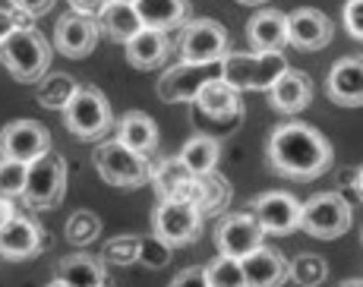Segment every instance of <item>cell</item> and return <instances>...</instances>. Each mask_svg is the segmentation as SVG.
<instances>
[{
	"label": "cell",
	"mask_w": 363,
	"mask_h": 287,
	"mask_svg": "<svg viewBox=\"0 0 363 287\" xmlns=\"http://www.w3.org/2000/svg\"><path fill=\"white\" fill-rule=\"evenodd\" d=\"M265 161L278 177L291 180H316L332 167V145L310 123H281L272 130L265 145Z\"/></svg>",
	"instance_id": "obj_1"
},
{
	"label": "cell",
	"mask_w": 363,
	"mask_h": 287,
	"mask_svg": "<svg viewBox=\"0 0 363 287\" xmlns=\"http://www.w3.org/2000/svg\"><path fill=\"white\" fill-rule=\"evenodd\" d=\"M54 47L35 26H13L0 41V64L16 82H38L51 69Z\"/></svg>",
	"instance_id": "obj_2"
},
{
	"label": "cell",
	"mask_w": 363,
	"mask_h": 287,
	"mask_svg": "<svg viewBox=\"0 0 363 287\" xmlns=\"http://www.w3.org/2000/svg\"><path fill=\"white\" fill-rule=\"evenodd\" d=\"M218 67V79H225L237 92H269L272 82L288 69V57L281 51H228Z\"/></svg>",
	"instance_id": "obj_3"
},
{
	"label": "cell",
	"mask_w": 363,
	"mask_h": 287,
	"mask_svg": "<svg viewBox=\"0 0 363 287\" xmlns=\"http://www.w3.org/2000/svg\"><path fill=\"white\" fill-rule=\"evenodd\" d=\"M64 123L76 139L95 142V139H101L114 127V111H111V101L104 98L101 89L79 86L64 108Z\"/></svg>",
	"instance_id": "obj_4"
},
{
	"label": "cell",
	"mask_w": 363,
	"mask_h": 287,
	"mask_svg": "<svg viewBox=\"0 0 363 287\" xmlns=\"http://www.w3.org/2000/svg\"><path fill=\"white\" fill-rule=\"evenodd\" d=\"M92 164H95V171L101 174L104 184L123 186V190L149 184V177H152L149 155H139V152L121 145L117 139H104V142L95 145Z\"/></svg>",
	"instance_id": "obj_5"
},
{
	"label": "cell",
	"mask_w": 363,
	"mask_h": 287,
	"mask_svg": "<svg viewBox=\"0 0 363 287\" xmlns=\"http://www.w3.org/2000/svg\"><path fill=\"white\" fill-rule=\"evenodd\" d=\"M351 218H354V212H351L345 196L341 193H319L300 206L297 227H303L306 234L316 237V240H335V237H341L347 227H351Z\"/></svg>",
	"instance_id": "obj_6"
},
{
	"label": "cell",
	"mask_w": 363,
	"mask_h": 287,
	"mask_svg": "<svg viewBox=\"0 0 363 287\" xmlns=\"http://www.w3.org/2000/svg\"><path fill=\"white\" fill-rule=\"evenodd\" d=\"M177 54L184 64L212 67L228 54V29L218 19H190L180 29Z\"/></svg>",
	"instance_id": "obj_7"
},
{
	"label": "cell",
	"mask_w": 363,
	"mask_h": 287,
	"mask_svg": "<svg viewBox=\"0 0 363 287\" xmlns=\"http://www.w3.org/2000/svg\"><path fill=\"white\" fill-rule=\"evenodd\" d=\"M67 193V161L54 152H45L41 158H35L32 164H26V186L23 199L32 208H51L64 199Z\"/></svg>",
	"instance_id": "obj_8"
},
{
	"label": "cell",
	"mask_w": 363,
	"mask_h": 287,
	"mask_svg": "<svg viewBox=\"0 0 363 287\" xmlns=\"http://www.w3.org/2000/svg\"><path fill=\"white\" fill-rule=\"evenodd\" d=\"M199 230H202V215L186 199H162L155 215H152V234L162 237L171 247L193 243L199 237Z\"/></svg>",
	"instance_id": "obj_9"
},
{
	"label": "cell",
	"mask_w": 363,
	"mask_h": 287,
	"mask_svg": "<svg viewBox=\"0 0 363 287\" xmlns=\"http://www.w3.org/2000/svg\"><path fill=\"white\" fill-rule=\"evenodd\" d=\"M51 152V133L38 120H13L0 130V161H19V164H32Z\"/></svg>",
	"instance_id": "obj_10"
},
{
	"label": "cell",
	"mask_w": 363,
	"mask_h": 287,
	"mask_svg": "<svg viewBox=\"0 0 363 287\" xmlns=\"http://www.w3.org/2000/svg\"><path fill=\"white\" fill-rule=\"evenodd\" d=\"M250 215L262 227V234H291L300 224V202L291 193H265L253 199Z\"/></svg>",
	"instance_id": "obj_11"
},
{
	"label": "cell",
	"mask_w": 363,
	"mask_h": 287,
	"mask_svg": "<svg viewBox=\"0 0 363 287\" xmlns=\"http://www.w3.org/2000/svg\"><path fill=\"white\" fill-rule=\"evenodd\" d=\"M215 247H218V256L243 259L247 253H253L256 247H262V227L256 224V218L250 212L228 215L215 227Z\"/></svg>",
	"instance_id": "obj_12"
},
{
	"label": "cell",
	"mask_w": 363,
	"mask_h": 287,
	"mask_svg": "<svg viewBox=\"0 0 363 287\" xmlns=\"http://www.w3.org/2000/svg\"><path fill=\"white\" fill-rule=\"evenodd\" d=\"M335 38V26L323 10L300 6L288 16V45L297 51H323Z\"/></svg>",
	"instance_id": "obj_13"
},
{
	"label": "cell",
	"mask_w": 363,
	"mask_h": 287,
	"mask_svg": "<svg viewBox=\"0 0 363 287\" xmlns=\"http://www.w3.org/2000/svg\"><path fill=\"white\" fill-rule=\"evenodd\" d=\"M99 45V23L92 16H79V13H67L57 19L54 29V47L69 60H82L95 51Z\"/></svg>",
	"instance_id": "obj_14"
},
{
	"label": "cell",
	"mask_w": 363,
	"mask_h": 287,
	"mask_svg": "<svg viewBox=\"0 0 363 287\" xmlns=\"http://www.w3.org/2000/svg\"><path fill=\"white\" fill-rule=\"evenodd\" d=\"M240 271L247 287H281L288 281V259L272 247H256L240 259Z\"/></svg>",
	"instance_id": "obj_15"
},
{
	"label": "cell",
	"mask_w": 363,
	"mask_h": 287,
	"mask_svg": "<svg viewBox=\"0 0 363 287\" xmlns=\"http://www.w3.org/2000/svg\"><path fill=\"white\" fill-rule=\"evenodd\" d=\"M212 79V67H196V64H174L164 69V76L158 79V95L162 101H193L199 95V89Z\"/></svg>",
	"instance_id": "obj_16"
},
{
	"label": "cell",
	"mask_w": 363,
	"mask_h": 287,
	"mask_svg": "<svg viewBox=\"0 0 363 287\" xmlns=\"http://www.w3.org/2000/svg\"><path fill=\"white\" fill-rule=\"evenodd\" d=\"M325 95L341 108H360L363 104V64L360 57L338 60L325 76Z\"/></svg>",
	"instance_id": "obj_17"
},
{
	"label": "cell",
	"mask_w": 363,
	"mask_h": 287,
	"mask_svg": "<svg viewBox=\"0 0 363 287\" xmlns=\"http://www.w3.org/2000/svg\"><path fill=\"white\" fill-rule=\"evenodd\" d=\"M247 41L253 51H281L288 45V16L275 6H259L247 23Z\"/></svg>",
	"instance_id": "obj_18"
},
{
	"label": "cell",
	"mask_w": 363,
	"mask_h": 287,
	"mask_svg": "<svg viewBox=\"0 0 363 287\" xmlns=\"http://www.w3.org/2000/svg\"><path fill=\"white\" fill-rule=\"evenodd\" d=\"M269 101L281 114H300L313 101V82L303 69H284L275 82L269 86Z\"/></svg>",
	"instance_id": "obj_19"
},
{
	"label": "cell",
	"mask_w": 363,
	"mask_h": 287,
	"mask_svg": "<svg viewBox=\"0 0 363 287\" xmlns=\"http://www.w3.org/2000/svg\"><path fill=\"white\" fill-rule=\"evenodd\" d=\"M41 249V227L23 215H10L0 224V256L29 259Z\"/></svg>",
	"instance_id": "obj_20"
},
{
	"label": "cell",
	"mask_w": 363,
	"mask_h": 287,
	"mask_svg": "<svg viewBox=\"0 0 363 287\" xmlns=\"http://www.w3.org/2000/svg\"><path fill=\"white\" fill-rule=\"evenodd\" d=\"M193 101H196V108L206 117H212V120H237V117L243 114L240 92L228 86L225 79H218V76H212V79L199 89V95L193 98Z\"/></svg>",
	"instance_id": "obj_21"
},
{
	"label": "cell",
	"mask_w": 363,
	"mask_h": 287,
	"mask_svg": "<svg viewBox=\"0 0 363 287\" xmlns=\"http://www.w3.org/2000/svg\"><path fill=\"white\" fill-rule=\"evenodd\" d=\"M123 47H127L130 67L158 69L167 60V54H171V38H167V32H162V29H145L143 26Z\"/></svg>",
	"instance_id": "obj_22"
},
{
	"label": "cell",
	"mask_w": 363,
	"mask_h": 287,
	"mask_svg": "<svg viewBox=\"0 0 363 287\" xmlns=\"http://www.w3.org/2000/svg\"><path fill=\"white\" fill-rule=\"evenodd\" d=\"M114 130H117V136H114L117 142L139 152V155H149V152L158 149V127L143 111H127L121 120H114Z\"/></svg>",
	"instance_id": "obj_23"
},
{
	"label": "cell",
	"mask_w": 363,
	"mask_h": 287,
	"mask_svg": "<svg viewBox=\"0 0 363 287\" xmlns=\"http://www.w3.org/2000/svg\"><path fill=\"white\" fill-rule=\"evenodd\" d=\"M186 202L196 206V212L202 215V218H206V215H218V212H225V206L231 202V184L215 171L199 174V177H193Z\"/></svg>",
	"instance_id": "obj_24"
},
{
	"label": "cell",
	"mask_w": 363,
	"mask_h": 287,
	"mask_svg": "<svg viewBox=\"0 0 363 287\" xmlns=\"http://www.w3.org/2000/svg\"><path fill=\"white\" fill-rule=\"evenodd\" d=\"M139 23L145 29H174V26H184L190 19V0H136L133 4Z\"/></svg>",
	"instance_id": "obj_25"
},
{
	"label": "cell",
	"mask_w": 363,
	"mask_h": 287,
	"mask_svg": "<svg viewBox=\"0 0 363 287\" xmlns=\"http://www.w3.org/2000/svg\"><path fill=\"white\" fill-rule=\"evenodd\" d=\"M95 23H99V35H108L111 41H121V45H127L143 29L133 4H123V0H108V6L95 16Z\"/></svg>",
	"instance_id": "obj_26"
},
{
	"label": "cell",
	"mask_w": 363,
	"mask_h": 287,
	"mask_svg": "<svg viewBox=\"0 0 363 287\" xmlns=\"http://www.w3.org/2000/svg\"><path fill=\"white\" fill-rule=\"evenodd\" d=\"M57 281H64L69 287H95L104 284V262L89 253H73L67 259H60L57 265Z\"/></svg>",
	"instance_id": "obj_27"
},
{
	"label": "cell",
	"mask_w": 363,
	"mask_h": 287,
	"mask_svg": "<svg viewBox=\"0 0 363 287\" xmlns=\"http://www.w3.org/2000/svg\"><path fill=\"white\" fill-rule=\"evenodd\" d=\"M152 184L162 199H186L193 186V174L184 167L180 158H164L158 167H152Z\"/></svg>",
	"instance_id": "obj_28"
},
{
	"label": "cell",
	"mask_w": 363,
	"mask_h": 287,
	"mask_svg": "<svg viewBox=\"0 0 363 287\" xmlns=\"http://www.w3.org/2000/svg\"><path fill=\"white\" fill-rule=\"evenodd\" d=\"M218 155H221V145L218 139L212 136H193L184 142V149H180V161H184V167L193 174V177H199V174H208L215 171V164H218Z\"/></svg>",
	"instance_id": "obj_29"
},
{
	"label": "cell",
	"mask_w": 363,
	"mask_h": 287,
	"mask_svg": "<svg viewBox=\"0 0 363 287\" xmlns=\"http://www.w3.org/2000/svg\"><path fill=\"white\" fill-rule=\"evenodd\" d=\"M76 89H79V82L69 73H45L38 79V104L48 111H64Z\"/></svg>",
	"instance_id": "obj_30"
},
{
	"label": "cell",
	"mask_w": 363,
	"mask_h": 287,
	"mask_svg": "<svg viewBox=\"0 0 363 287\" xmlns=\"http://www.w3.org/2000/svg\"><path fill=\"white\" fill-rule=\"evenodd\" d=\"M288 278L297 287H319L329 278V262L316 253H300L288 262Z\"/></svg>",
	"instance_id": "obj_31"
},
{
	"label": "cell",
	"mask_w": 363,
	"mask_h": 287,
	"mask_svg": "<svg viewBox=\"0 0 363 287\" xmlns=\"http://www.w3.org/2000/svg\"><path fill=\"white\" fill-rule=\"evenodd\" d=\"M64 237L69 247H76V249L89 247V243H95L101 237V218L95 212H89V208H79V212H73L67 218Z\"/></svg>",
	"instance_id": "obj_32"
},
{
	"label": "cell",
	"mask_w": 363,
	"mask_h": 287,
	"mask_svg": "<svg viewBox=\"0 0 363 287\" xmlns=\"http://www.w3.org/2000/svg\"><path fill=\"white\" fill-rule=\"evenodd\" d=\"M206 278H208V287H247L240 271V259H231V256H218L215 262H208Z\"/></svg>",
	"instance_id": "obj_33"
},
{
	"label": "cell",
	"mask_w": 363,
	"mask_h": 287,
	"mask_svg": "<svg viewBox=\"0 0 363 287\" xmlns=\"http://www.w3.org/2000/svg\"><path fill=\"white\" fill-rule=\"evenodd\" d=\"M101 262L108 265H136L139 262V237L123 234V237H111L101 247Z\"/></svg>",
	"instance_id": "obj_34"
},
{
	"label": "cell",
	"mask_w": 363,
	"mask_h": 287,
	"mask_svg": "<svg viewBox=\"0 0 363 287\" xmlns=\"http://www.w3.org/2000/svg\"><path fill=\"white\" fill-rule=\"evenodd\" d=\"M171 243H164L162 237H139V262L149 265V269H164L167 262H171Z\"/></svg>",
	"instance_id": "obj_35"
},
{
	"label": "cell",
	"mask_w": 363,
	"mask_h": 287,
	"mask_svg": "<svg viewBox=\"0 0 363 287\" xmlns=\"http://www.w3.org/2000/svg\"><path fill=\"white\" fill-rule=\"evenodd\" d=\"M23 186H26V164L0 161V196L16 199V196H23Z\"/></svg>",
	"instance_id": "obj_36"
},
{
	"label": "cell",
	"mask_w": 363,
	"mask_h": 287,
	"mask_svg": "<svg viewBox=\"0 0 363 287\" xmlns=\"http://www.w3.org/2000/svg\"><path fill=\"white\" fill-rule=\"evenodd\" d=\"M345 26L351 38H363V0H347L345 4Z\"/></svg>",
	"instance_id": "obj_37"
},
{
	"label": "cell",
	"mask_w": 363,
	"mask_h": 287,
	"mask_svg": "<svg viewBox=\"0 0 363 287\" xmlns=\"http://www.w3.org/2000/svg\"><path fill=\"white\" fill-rule=\"evenodd\" d=\"M167 287H208L206 269H199V265H193V269H184Z\"/></svg>",
	"instance_id": "obj_38"
},
{
	"label": "cell",
	"mask_w": 363,
	"mask_h": 287,
	"mask_svg": "<svg viewBox=\"0 0 363 287\" xmlns=\"http://www.w3.org/2000/svg\"><path fill=\"white\" fill-rule=\"evenodd\" d=\"M10 6L19 13H26V16H45V13L54 6V0H10Z\"/></svg>",
	"instance_id": "obj_39"
},
{
	"label": "cell",
	"mask_w": 363,
	"mask_h": 287,
	"mask_svg": "<svg viewBox=\"0 0 363 287\" xmlns=\"http://www.w3.org/2000/svg\"><path fill=\"white\" fill-rule=\"evenodd\" d=\"M69 4V10L73 13H79V16H99V13L108 6V0H67Z\"/></svg>",
	"instance_id": "obj_40"
},
{
	"label": "cell",
	"mask_w": 363,
	"mask_h": 287,
	"mask_svg": "<svg viewBox=\"0 0 363 287\" xmlns=\"http://www.w3.org/2000/svg\"><path fill=\"white\" fill-rule=\"evenodd\" d=\"M13 26H16V16H13L10 10H4V6H0V41L6 38V32H10Z\"/></svg>",
	"instance_id": "obj_41"
},
{
	"label": "cell",
	"mask_w": 363,
	"mask_h": 287,
	"mask_svg": "<svg viewBox=\"0 0 363 287\" xmlns=\"http://www.w3.org/2000/svg\"><path fill=\"white\" fill-rule=\"evenodd\" d=\"M13 215V206H10V199H6V196H0V224H4L6 218H10Z\"/></svg>",
	"instance_id": "obj_42"
},
{
	"label": "cell",
	"mask_w": 363,
	"mask_h": 287,
	"mask_svg": "<svg viewBox=\"0 0 363 287\" xmlns=\"http://www.w3.org/2000/svg\"><path fill=\"white\" fill-rule=\"evenodd\" d=\"M237 4H243V6H265L269 0H237Z\"/></svg>",
	"instance_id": "obj_43"
},
{
	"label": "cell",
	"mask_w": 363,
	"mask_h": 287,
	"mask_svg": "<svg viewBox=\"0 0 363 287\" xmlns=\"http://www.w3.org/2000/svg\"><path fill=\"white\" fill-rule=\"evenodd\" d=\"M341 287H363V284H360V278H351V281H345Z\"/></svg>",
	"instance_id": "obj_44"
},
{
	"label": "cell",
	"mask_w": 363,
	"mask_h": 287,
	"mask_svg": "<svg viewBox=\"0 0 363 287\" xmlns=\"http://www.w3.org/2000/svg\"><path fill=\"white\" fill-rule=\"evenodd\" d=\"M48 287H69V284H64V281H51Z\"/></svg>",
	"instance_id": "obj_45"
},
{
	"label": "cell",
	"mask_w": 363,
	"mask_h": 287,
	"mask_svg": "<svg viewBox=\"0 0 363 287\" xmlns=\"http://www.w3.org/2000/svg\"><path fill=\"white\" fill-rule=\"evenodd\" d=\"M123 4H136V0H123Z\"/></svg>",
	"instance_id": "obj_46"
},
{
	"label": "cell",
	"mask_w": 363,
	"mask_h": 287,
	"mask_svg": "<svg viewBox=\"0 0 363 287\" xmlns=\"http://www.w3.org/2000/svg\"><path fill=\"white\" fill-rule=\"evenodd\" d=\"M95 287H108V284H95Z\"/></svg>",
	"instance_id": "obj_47"
}]
</instances>
